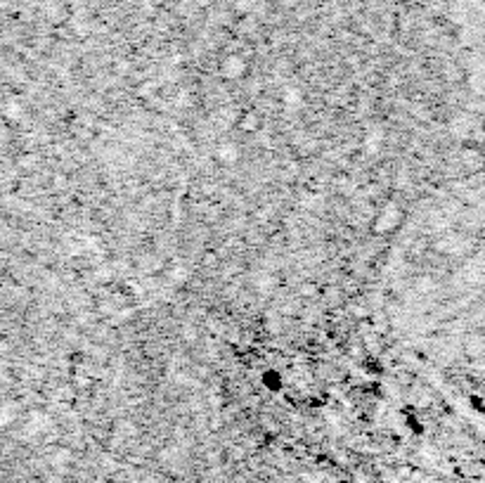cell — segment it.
<instances>
[{"label":"cell","mask_w":485,"mask_h":483,"mask_svg":"<svg viewBox=\"0 0 485 483\" xmlns=\"http://www.w3.org/2000/svg\"><path fill=\"white\" fill-rule=\"evenodd\" d=\"M398 223H400V209L391 201V204H386L384 209L379 211L377 223H374V232L386 235V232H391V230H395Z\"/></svg>","instance_id":"6da1fadb"},{"label":"cell","mask_w":485,"mask_h":483,"mask_svg":"<svg viewBox=\"0 0 485 483\" xmlns=\"http://www.w3.org/2000/svg\"><path fill=\"white\" fill-rule=\"evenodd\" d=\"M221 71L225 78L230 80H239L246 74V60L241 55H228L221 65Z\"/></svg>","instance_id":"7a4b0ae2"},{"label":"cell","mask_w":485,"mask_h":483,"mask_svg":"<svg viewBox=\"0 0 485 483\" xmlns=\"http://www.w3.org/2000/svg\"><path fill=\"white\" fill-rule=\"evenodd\" d=\"M282 105H284L289 112H298V109L303 107V90L293 88V85L284 88V93H282Z\"/></svg>","instance_id":"3957f363"},{"label":"cell","mask_w":485,"mask_h":483,"mask_svg":"<svg viewBox=\"0 0 485 483\" xmlns=\"http://www.w3.org/2000/svg\"><path fill=\"white\" fill-rule=\"evenodd\" d=\"M381 145H384V130H381V128H372V130H369V133L365 135V140H362L365 154H369V157L379 154Z\"/></svg>","instance_id":"277c9868"},{"label":"cell","mask_w":485,"mask_h":483,"mask_svg":"<svg viewBox=\"0 0 485 483\" xmlns=\"http://www.w3.org/2000/svg\"><path fill=\"white\" fill-rule=\"evenodd\" d=\"M216 157L221 164H228V166H232L237 159H239V149H237L232 142H223L221 147L216 149Z\"/></svg>","instance_id":"5b68a950"},{"label":"cell","mask_w":485,"mask_h":483,"mask_svg":"<svg viewBox=\"0 0 485 483\" xmlns=\"http://www.w3.org/2000/svg\"><path fill=\"white\" fill-rule=\"evenodd\" d=\"M239 128L241 130H249V133H256L258 128H263V119L258 117L256 112H246L239 117Z\"/></svg>","instance_id":"8992f818"},{"label":"cell","mask_w":485,"mask_h":483,"mask_svg":"<svg viewBox=\"0 0 485 483\" xmlns=\"http://www.w3.org/2000/svg\"><path fill=\"white\" fill-rule=\"evenodd\" d=\"M273 287H275V278H273L270 273H261V275L256 278V289L261 291V294H268V291L273 289Z\"/></svg>","instance_id":"52a82bcc"},{"label":"cell","mask_w":485,"mask_h":483,"mask_svg":"<svg viewBox=\"0 0 485 483\" xmlns=\"http://www.w3.org/2000/svg\"><path fill=\"white\" fill-rule=\"evenodd\" d=\"M5 117L17 121L22 117V105L19 102H5Z\"/></svg>","instance_id":"ba28073f"},{"label":"cell","mask_w":485,"mask_h":483,"mask_svg":"<svg viewBox=\"0 0 485 483\" xmlns=\"http://www.w3.org/2000/svg\"><path fill=\"white\" fill-rule=\"evenodd\" d=\"M171 280L176 282V285H182V282L187 280V270H185L182 266H176L171 270Z\"/></svg>","instance_id":"9c48e42d"}]
</instances>
